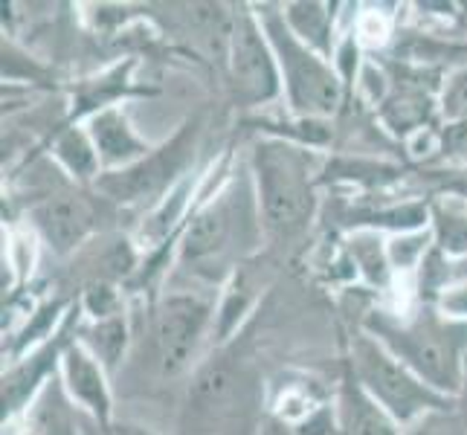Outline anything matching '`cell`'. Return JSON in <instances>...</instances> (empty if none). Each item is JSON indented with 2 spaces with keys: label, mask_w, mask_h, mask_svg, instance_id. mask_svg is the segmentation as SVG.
<instances>
[{
  "label": "cell",
  "mask_w": 467,
  "mask_h": 435,
  "mask_svg": "<svg viewBox=\"0 0 467 435\" xmlns=\"http://www.w3.org/2000/svg\"><path fill=\"white\" fill-rule=\"evenodd\" d=\"M267 241L250 163L233 166V154L221 157L206 174L203 198L192 212L177 244L174 262L195 279L227 285Z\"/></svg>",
  "instance_id": "obj_1"
},
{
  "label": "cell",
  "mask_w": 467,
  "mask_h": 435,
  "mask_svg": "<svg viewBox=\"0 0 467 435\" xmlns=\"http://www.w3.org/2000/svg\"><path fill=\"white\" fill-rule=\"evenodd\" d=\"M250 174L262 209L267 241L294 244L319 215V186L326 160L279 137H255L250 145Z\"/></svg>",
  "instance_id": "obj_2"
},
{
  "label": "cell",
  "mask_w": 467,
  "mask_h": 435,
  "mask_svg": "<svg viewBox=\"0 0 467 435\" xmlns=\"http://www.w3.org/2000/svg\"><path fill=\"white\" fill-rule=\"evenodd\" d=\"M358 328L375 337L386 351H392L400 363H407L436 392L459 400L467 363L464 319L447 316L432 302H424L415 314L407 316L368 311Z\"/></svg>",
  "instance_id": "obj_3"
},
{
  "label": "cell",
  "mask_w": 467,
  "mask_h": 435,
  "mask_svg": "<svg viewBox=\"0 0 467 435\" xmlns=\"http://www.w3.org/2000/svg\"><path fill=\"white\" fill-rule=\"evenodd\" d=\"M255 15L273 44L282 76L287 114L305 119H334L348 99V90L334 61L302 44L282 18V4H255Z\"/></svg>",
  "instance_id": "obj_4"
},
{
  "label": "cell",
  "mask_w": 467,
  "mask_h": 435,
  "mask_svg": "<svg viewBox=\"0 0 467 435\" xmlns=\"http://www.w3.org/2000/svg\"><path fill=\"white\" fill-rule=\"evenodd\" d=\"M343 360L363 386V392L389 412L400 427H410L430 412L459 409L456 398L436 392L363 328H354L343 337Z\"/></svg>",
  "instance_id": "obj_5"
},
{
  "label": "cell",
  "mask_w": 467,
  "mask_h": 435,
  "mask_svg": "<svg viewBox=\"0 0 467 435\" xmlns=\"http://www.w3.org/2000/svg\"><path fill=\"white\" fill-rule=\"evenodd\" d=\"M201 142V117H189L177 131L119 171H105L93 183L96 195L117 206H157L169 192L192 174Z\"/></svg>",
  "instance_id": "obj_6"
},
{
  "label": "cell",
  "mask_w": 467,
  "mask_h": 435,
  "mask_svg": "<svg viewBox=\"0 0 467 435\" xmlns=\"http://www.w3.org/2000/svg\"><path fill=\"white\" fill-rule=\"evenodd\" d=\"M265 389L259 380L250 378V368L233 363L223 348L213 360L195 368V378L189 386L186 412L198 427H218V430H244L250 412L265 407Z\"/></svg>",
  "instance_id": "obj_7"
},
{
  "label": "cell",
  "mask_w": 467,
  "mask_h": 435,
  "mask_svg": "<svg viewBox=\"0 0 467 435\" xmlns=\"http://www.w3.org/2000/svg\"><path fill=\"white\" fill-rule=\"evenodd\" d=\"M223 67L238 108H265L282 99L279 61L250 4L233 6V32Z\"/></svg>",
  "instance_id": "obj_8"
},
{
  "label": "cell",
  "mask_w": 467,
  "mask_h": 435,
  "mask_svg": "<svg viewBox=\"0 0 467 435\" xmlns=\"http://www.w3.org/2000/svg\"><path fill=\"white\" fill-rule=\"evenodd\" d=\"M215 322V302L189 290L160 296L151 316L154 360L163 378H181L192 368L201 340Z\"/></svg>",
  "instance_id": "obj_9"
},
{
  "label": "cell",
  "mask_w": 467,
  "mask_h": 435,
  "mask_svg": "<svg viewBox=\"0 0 467 435\" xmlns=\"http://www.w3.org/2000/svg\"><path fill=\"white\" fill-rule=\"evenodd\" d=\"M29 227L56 255H70L99 227V209L82 192H58L29 209Z\"/></svg>",
  "instance_id": "obj_10"
},
{
  "label": "cell",
  "mask_w": 467,
  "mask_h": 435,
  "mask_svg": "<svg viewBox=\"0 0 467 435\" xmlns=\"http://www.w3.org/2000/svg\"><path fill=\"white\" fill-rule=\"evenodd\" d=\"M58 380L70 404L88 415L90 421L102 430H108L117 421L114 418V389H110L108 368L93 357L88 348H82L73 340L64 346L58 360Z\"/></svg>",
  "instance_id": "obj_11"
},
{
  "label": "cell",
  "mask_w": 467,
  "mask_h": 435,
  "mask_svg": "<svg viewBox=\"0 0 467 435\" xmlns=\"http://www.w3.org/2000/svg\"><path fill=\"white\" fill-rule=\"evenodd\" d=\"M70 322V319H67ZM73 337H67V326L64 331L41 348H32L21 357H12L9 368L4 372V424H12L24 418V412L32 407L44 386L58 375V360L61 351Z\"/></svg>",
  "instance_id": "obj_12"
},
{
  "label": "cell",
  "mask_w": 467,
  "mask_h": 435,
  "mask_svg": "<svg viewBox=\"0 0 467 435\" xmlns=\"http://www.w3.org/2000/svg\"><path fill=\"white\" fill-rule=\"evenodd\" d=\"M85 128L93 140L96 154H99L102 174L134 166L137 160H142L154 149V142H149L134 128L131 117H128V110L122 105L105 108V110H99V114L88 117Z\"/></svg>",
  "instance_id": "obj_13"
},
{
  "label": "cell",
  "mask_w": 467,
  "mask_h": 435,
  "mask_svg": "<svg viewBox=\"0 0 467 435\" xmlns=\"http://www.w3.org/2000/svg\"><path fill=\"white\" fill-rule=\"evenodd\" d=\"M334 407L337 435H404V427L363 392V386L351 375L346 360L340 363V383L334 389Z\"/></svg>",
  "instance_id": "obj_14"
},
{
  "label": "cell",
  "mask_w": 467,
  "mask_h": 435,
  "mask_svg": "<svg viewBox=\"0 0 467 435\" xmlns=\"http://www.w3.org/2000/svg\"><path fill=\"white\" fill-rule=\"evenodd\" d=\"M134 67H137V61L125 58L122 64L105 70L102 76H93V78H85V82H78L76 93H73V108H70L67 122H85L88 117L99 114V110H105V108L122 105V99L134 88V82H131Z\"/></svg>",
  "instance_id": "obj_15"
},
{
  "label": "cell",
  "mask_w": 467,
  "mask_h": 435,
  "mask_svg": "<svg viewBox=\"0 0 467 435\" xmlns=\"http://www.w3.org/2000/svg\"><path fill=\"white\" fill-rule=\"evenodd\" d=\"M50 157L56 160V166L73 177L78 186H90L102 177V163L99 154L93 149V140L88 134L85 122H64L53 142H50Z\"/></svg>",
  "instance_id": "obj_16"
},
{
  "label": "cell",
  "mask_w": 467,
  "mask_h": 435,
  "mask_svg": "<svg viewBox=\"0 0 467 435\" xmlns=\"http://www.w3.org/2000/svg\"><path fill=\"white\" fill-rule=\"evenodd\" d=\"M337 4H308V0H287L282 4V18L294 36L308 44L319 56L334 58L337 50Z\"/></svg>",
  "instance_id": "obj_17"
},
{
  "label": "cell",
  "mask_w": 467,
  "mask_h": 435,
  "mask_svg": "<svg viewBox=\"0 0 467 435\" xmlns=\"http://www.w3.org/2000/svg\"><path fill=\"white\" fill-rule=\"evenodd\" d=\"M432 250L447 262H467V201L453 195H430Z\"/></svg>",
  "instance_id": "obj_18"
},
{
  "label": "cell",
  "mask_w": 467,
  "mask_h": 435,
  "mask_svg": "<svg viewBox=\"0 0 467 435\" xmlns=\"http://www.w3.org/2000/svg\"><path fill=\"white\" fill-rule=\"evenodd\" d=\"M76 343L88 348L96 360H99L108 375L114 378L117 368L122 366L128 346H131V326H128V316H110V319H88L78 322L76 328Z\"/></svg>",
  "instance_id": "obj_19"
},
{
  "label": "cell",
  "mask_w": 467,
  "mask_h": 435,
  "mask_svg": "<svg viewBox=\"0 0 467 435\" xmlns=\"http://www.w3.org/2000/svg\"><path fill=\"white\" fill-rule=\"evenodd\" d=\"M253 308H255V285L247 276V264H241L230 276V282L223 285L221 299L215 305L213 334H215L218 348L227 346L233 337L241 331V326L250 319Z\"/></svg>",
  "instance_id": "obj_20"
},
{
  "label": "cell",
  "mask_w": 467,
  "mask_h": 435,
  "mask_svg": "<svg viewBox=\"0 0 467 435\" xmlns=\"http://www.w3.org/2000/svg\"><path fill=\"white\" fill-rule=\"evenodd\" d=\"M383 233L372 230H354L343 241V253L354 270V276H360L372 287H386L392 282V262H389V247H386Z\"/></svg>",
  "instance_id": "obj_21"
},
{
  "label": "cell",
  "mask_w": 467,
  "mask_h": 435,
  "mask_svg": "<svg viewBox=\"0 0 467 435\" xmlns=\"http://www.w3.org/2000/svg\"><path fill=\"white\" fill-rule=\"evenodd\" d=\"M389 247V262L392 270H412V267H421L424 259L432 250V233L427 230H418V233H404V235H392L386 241Z\"/></svg>",
  "instance_id": "obj_22"
},
{
  "label": "cell",
  "mask_w": 467,
  "mask_h": 435,
  "mask_svg": "<svg viewBox=\"0 0 467 435\" xmlns=\"http://www.w3.org/2000/svg\"><path fill=\"white\" fill-rule=\"evenodd\" d=\"M439 117H441V125L467 122V64L459 70H453L441 82Z\"/></svg>",
  "instance_id": "obj_23"
},
{
  "label": "cell",
  "mask_w": 467,
  "mask_h": 435,
  "mask_svg": "<svg viewBox=\"0 0 467 435\" xmlns=\"http://www.w3.org/2000/svg\"><path fill=\"white\" fill-rule=\"evenodd\" d=\"M78 311L88 319H110L122 314V294L108 282H96L90 285L82 299H78Z\"/></svg>",
  "instance_id": "obj_24"
},
{
  "label": "cell",
  "mask_w": 467,
  "mask_h": 435,
  "mask_svg": "<svg viewBox=\"0 0 467 435\" xmlns=\"http://www.w3.org/2000/svg\"><path fill=\"white\" fill-rule=\"evenodd\" d=\"M421 181L430 186V195H453L467 201V166H444L421 171Z\"/></svg>",
  "instance_id": "obj_25"
},
{
  "label": "cell",
  "mask_w": 467,
  "mask_h": 435,
  "mask_svg": "<svg viewBox=\"0 0 467 435\" xmlns=\"http://www.w3.org/2000/svg\"><path fill=\"white\" fill-rule=\"evenodd\" d=\"M404 435H467V427L459 409H444L418 418L415 424L404 427Z\"/></svg>",
  "instance_id": "obj_26"
},
{
  "label": "cell",
  "mask_w": 467,
  "mask_h": 435,
  "mask_svg": "<svg viewBox=\"0 0 467 435\" xmlns=\"http://www.w3.org/2000/svg\"><path fill=\"white\" fill-rule=\"evenodd\" d=\"M99 435H157V432L149 430V427L131 424V421H114L108 430H102Z\"/></svg>",
  "instance_id": "obj_27"
}]
</instances>
